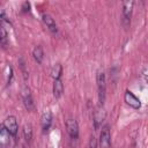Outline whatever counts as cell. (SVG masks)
I'll return each mask as SVG.
<instances>
[{"mask_svg":"<svg viewBox=\"0 0 148 148\" xmlns=\"http://www.w3.org/2000/svg\"><path fill=\"white\" fill-rule=\"evenodd\" d=\"M21 92H22L21 95H22V99H23V104H24L25 109L28 111H32L35 109V103H34V98H32V95L30 92L29 87L24 86L22 88V91Z\"/></svg>","mask_w":148,"mask_h":148,"instance_id":"277c9868","label":"cell"},{"mask_svg":"<svg viewBox=\"0 0 148 148\" xmlns=\"http://www.w3.org/2000/svg\"><path fill=\"white\" fill-rule=\"evenodd\" d=\"M42 20H43L44 24L46 25V28H47L52 34H57V32H58V28H57L56 21H54V18H53L50 14L44 13V14L42 15Z\"/></svg>","mask_w":148,"mask_h":148,"instance_id":"9c48e42d","label":"cell"},{"mask_svg":"<svg viewBox=\"0 0 148 148\" xmlns=\"http://www.w3.org/2000/svg\"><path fill=\"white\" fill-rule=\"evenodd\" d=\"M98 145L101 148H111V133L109 125H104L99 133Z\"/></svg>","mask_w":148,"mask_h":148,"instance_id":"3957f363","label":"cell"},{"mask_svg":"<svg viewBox=\"0 0 148 148\" xmlns=\"http://www.w3.org/2000/svg\"><path fill=\"white\" fill-rule=\"evenodd\" d=\"M61 72H62L61 65H60V64H56V65L52 67L51 74H52L53 79H60V76H61Z\"/></svg>","mask_w":148,"mask_h":148,"instance_id":"9a60e30c","label":"cell"},{"mask_svg":"<svg viewBox=\"0 0 148 148\" xmlns=\"http://www.w3.org/2000/svg\"><path fill=\"white\" fill-rule=\"evenodd\" d=\"M10 134L3 126V124H0V148H7L10 143Z\"/></svg>","mask_w":148,"mask_h":148,"instance_id":"ba28073f","label":"cell"},{"mask_svg":"<svg viewBox=\"0 0 148 148\" xmlns=\"http://www.w3.org/2000/svg\"><path fill=\"white\" fill-rule=\"evenodd\" d=\"M62 91H64V84H62L61 79H54V81H53V96L56 98H59L62 95Z\"/></svg>","mask_w":148,"mask_h":148,"instance_id":"8fae6325","label":"cell"},{"mask_svg":"<svg viewBox=\"0 0 148 148\" xmlns=\"http://www.w3.org/2000/svg\"><path fill=\"white\" fill-rule=\"evenodd\" d=\"M133 6L134 1H125L123 2V10H121V23L125 29H128L131 25V18L133 14Z\"/></svg>","mask_w":148,"mask_h":148,"instance_id":"7a4b0ae2","label":"cell"},{"mask_svg":"<svg viewBox=\"0 0 148 148\" xmlns=\"http://www.w3.org/2000/svg\"><path fill=\"white\" fill-rule=\"evenodd\" d=\"M2 124L12 136H16V134L18 132V124H17V120L14 116H8Z\"/></svg>","mask_w":148,"mask_h":148,"instance_id":"5b68a950","label":"cell"},{"mask_svg":"<svg viewBox=\"0 0 148 148\" xmlns=\"http://www.w3.org/2000/svg\"><path fill=\"white\" fill-rule=\"evenodd\" d=\"M18 66H20V68H21V72H22V74H23V77L27 80L28 76H29V74H28V71H27V68H25V62H24L23 58H20V60H18Z\"/></svg>","mask_w":148,"mask_h":148,"instance_id":"2e32d148","label":"cell"},{"mask_svg":"<svg viewBox=\"0 0 148 148\" xmlns=\"http://www.w3.org/2000/svg\"><path fill=\"white\" fill-rule=\"evenodd\" d=\"M66 130L72 140H77L79 138V125L77 121L73 118H68L66 120Z\"/></svg>","mask_w":148,"mask_h":148,"instance_id":"8992f818","label":"cell"},{"mask_svg":"<svg viewBox=\"0 0 148 148\" xmlns=\"http://www.w3.org/2000/svg\"><path fill=\"white\" fill-rule=\"evenodd\" d=\"M52 112L51 111H45L40 118V124H42V130H43V133H46L51 125H52Z\"/></svg>","mask_w":148,"mask_h":148,"instance_id":"30bf717a","label":"cell"},{"mask_svg":"<svg viewBox=\"0 0 148 148\" xmlns=\"http://www.w3.org/2000/svg\"><path fill=\"white\" fill-rule=\"evenodd\" d=\"M23 138L25 142L30 143L32 140V126L30 124H24L23 126Z\"/></svg>","mask_w":148,"mask_h":148,"instance_id":"4fadbf2b","label":"cell"},{"mask_svg":"<svg viewBox=\"0 0 148 148\" xmlns=\"http://www.w3.org/2000/svg\"><path fill=\"white\" fill-rule=\"evenodd\" d=\"M32 58L38 64H40L43 61V59H44V51H43V47L40 45H37V46L34 47V50H32Z\"/></svg>","mask_w":148,"mask_h":148,"instance_id":"7c38bea8","label":"cell"},{"mask_svg":"<svg viewBox=\"0 0 148 148\" xmlns=\"http://www.w3.org/2000/svg\"><path fill=\"white\" fill-rule=\"evenodd\" d=\"M96 83H97V89H98V102H99V105L103 106L105 102V94H106V80H105V74L102 69L97 71Z\"/></svg>","mask_w":148,"mask_h":148,"instance_id":"6da1fadb","label":"cell"},{"mask_svg":"<svg viewBox=\"0 0 148 148\" xmlns=\"http://www.w3.org/2000/svg\"><path fill=\"white\" fill-rule=\"evenodd\" d=\"M7 45H8V35H7V31L3 28L2 23L0 22V46L7 47Z\"/></svg>","mask_w":148,"mask_h":148,"instance_id":"5bb4252c","label":"cell"},{"mask_svg":"<svg viewBox=\"0 0 148 148\" xmlns=\"http://www.w3.org/2000/svg\"><path fill=\"white\" fill-rule=\"evenodd\" d=\"M14 148H24V145H23L21 141H16V143H15Z\"/></svg>","mask_w":148,"mask_h":148,"instance_id":"ac0fdd59","label":"cell"},{"mask_svg":"<svg viewBox=\"0 0 148 148\" xmlns=\"http://www.w3.org/2000/svg\"><path fill=\"white\" fill-rule=\"evenodd\" d=\"M124 101L126 102L127 105H130L131 108L133 109H140L141 108V101L130 90H126L125 91V95H124Z\"/></svg>","mask_w":148,"mask_h":148,"instance_id":"52a82bcc","label":"cell"},{"mask_svg":"<svg viewBox=\"0 0 148 148\" xmlns=\"http://www.w3.org/2000/svg\"><path fill=\"white\" fill-rule=\"evenodd\" d=\"M97 146H98L97 139L95 138V135H91L89 140V148H97Z\"/></svg>","mask_w":148,"mask_h":148,"instance_id":"e0dca14e","label":"cell"}]
</instances>
